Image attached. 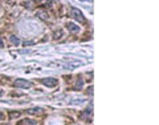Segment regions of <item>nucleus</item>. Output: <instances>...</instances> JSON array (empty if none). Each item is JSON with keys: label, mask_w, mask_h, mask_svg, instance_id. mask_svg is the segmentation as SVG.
Returning a JSON list of instances; mask_svg holds the SVG:
<instances>
[{"label": "nucleus", "mask_w": 159, "mask_h": 125, "mask_svg": "<svg viewBox=\"0 0 159 125\" xmlns=\"http://www.w3.org/2000/svg\"><path fill=\"white\" fill-rule=\"evenodd\" d=\"M0 48H3V40L0 39Z\"/></svg>", "instance_id": "13"}, {"label": "nucleus", "mask_w": 159, "mask_h": 125, "mask_svg": "<svg viewBox=\"0 0 159 125\" xmlns=\"http://www.w3.org/2000/svg\"><path fill=\"white\" fill-rule=\"evenodd\" d=\"M19 125H37V121L31 120V118H24V120H23V121H21Z\"/></svg>", "instance_id": "6"}, {"label": "nucleus", "mask_w": 159, "mask_h": 125, "mask_svg": "<svg viewBox=\"0 0 159 125\" xmlns=\"http://www.w3.org/2000/svg\"><path fill=\"white\" fill-rule=\"evenodd\" d=\"M70 16H72L74 20L80 21V23H85V18H84L82 12L80 10H77V8H72V10H70Z\"/></svg>", "instance_id": "1"}, {"label": "nucleus", "mask_w": 159, "mask_h": 125, "mask_svg": "<svg viewBox=\"0 0 159 125\" xmlns=\"http://www.w3.org/2000/svg\"><path fill=\"white\" fill-rule=\"evenodd\" d=\"M19 116H20V112H16V113H15V112H11V113H9V117H11V118L19 117Z\"/></svg>", "instance_id": "11"}, {"label": "nucleus", "mask_w": 159, "mask_h": 125, "mask_svg": "<svg viewBox=\"0 0 159 125\" xmlns=\"http://www.w3.org/2000/svg\"><path fill=\"white\" fill-rule=\"evenodd\" d=\"M37 16L40 19H42V20H48L51 15H49L46 11H37Z\"/></svg>", "instance_id": "5"}, {"label": "nucleus", "mask_w": 159, "mask_h": 125, "mask_svg": "<svg viewBox=\"0 0 159 125\" xmlns=\"http://www.w3.org/2000/svg\"><path fill=\"white\" fill-rule=\"evenodd\" d=\"M9 40H11V43H12L13 45H19V44H20V39L16 37V36H13V35L9 37Z\"/></svg>", "instance_id": "8"}, {"label": "nucleus", "mask_w": 159, "mask_h": 125, "mask_svg": "<svg viewBox=\"0 0 159 125\" xmlns=\"http://www.w3.org/2000/svg\"><path fill=\"white\" fill-rule=\"evenodd\" d=\"M64 35V33H62V31H57V32H55V39H61V36Z\"/></svg>", "instance_id": "10"}, {"label": "nucleus", "mask_w": 159, "mask_h": 125, "mask_svg": "<svg viewBox=\"0 0 159 125\" xmlns=\"http://www.w3.org/2000/svg\"><path fill=\"white\" fill-rule=\"evenodd\" d=\"M92 89H93V87L88 88V94H92V93H93V92H92Z\"/></svg>", "instance_id": "12"}, {"label": "nucleus", "mask_w": 159, "mask_h": 125, "mask_svg": "<svg viewBox=\"0 0 159 125\" xmlns=\"http://www.w3.org/2000/svg\"><path fill=\"white\" fill-rule=\"evenodd\" d=\"M15 85L18 88H31L32 87V83H29V81H27V80H23V79H19V80H16L15 81Z\"/></svg>", "instance_id": "3"}, {"label": "nucleus", "mask_w": 159, "mask_h": 125, "mask_svg": "<svg viewBox=\"0 0 159 125\" xmlns=\"http://www.w3.org/2000/svg\"><path fill=\"white\" fill-rule=\"evenodd\" d=\"M3 93H4V92H3L1 89H0V96H3Z\"/></svg>", "instance_id": "15"}, {"label": "nucleus", "mask_w": 159, "mask_h": 125, "mask_svg": "<svg viewBox=\"0 0 159 125\" xmlns=\"http://www.w3.org/2000/svg\"><path fill=\"white\" fill-rule=\"evenodd\" d=\"M42 112H44L42 108H31V109L27 111V113H36L37 115V113H42Z\"/></svg>", "instance_id": "7"}, {"label": "nucleus", "mask_w": 159, "mask_h": 125, "mask_svg": "<svg viewBox=\"0 0 159 125\" xmlns=\"http://www.w3.org/2000/svg\"><path fill=\"white\" fill-rule=\"evenodd\" d=\"M84 87V80L82 79H81V77H78V79H77V83H76V89H81V88Z\"/></svg>", "instance_id": "9"}, {"label": "nucleus", "mask_w": 159, "mask_h": 125, "mask_svg": "<svg viewBox=\"0 0 159 125\" xmlns=\"http://www.w3.org/2000/svg\"><path fill=\"white\" fill-rule=\"evenodd\" d=\"M1 118H4V115L1 113V112H0V120H1Z\"/></svg>", "instance_id": "14"}, {"label": "nucleus", "mask_w": 159, "mask_h": 125, "mask_svg": "<svg viewBox=\"0 0 159 125\" xmlns=\"http://www.w3.org/2000/svg\"><path fill=\"white\" fill-rule=\"evenodd\" d=\"M66 28H68L70 32H73V33L80 32V27H78V25H76L74 23H66Z\"/></svg>", "instance_id": "4"}, {"label": "nucleus", "mask_w": 159, "mask_h": 125, "mask_svg": "<svg viewBox=\"0 0 159 125\" xmlns=\"http://www.w3.org/2000/svg\"><path fill=\"white\" fill-rule=\"evenodd\" d=\"M41 84H44V85H46V87L52 88V87H56L57 84H59V81L56 80V79H52V77H48V79H41Z\"/></svg>", "instance_id": "2"}]
</instances>
